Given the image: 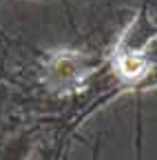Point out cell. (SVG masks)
Here are the masks:
<instances>
[{"label": "cell", "instance_id": "obj_1", "mask_svg": "<svg viewBox=\"0 0 157 160\" xmlns=\"http://www.w3.org/2000/svg\"><path fill=\"white\" fill-rule=\"evenodd\" d=\"M77 73H80V65L71 56H60L58 60L51 62L49 78H51V82H71Z\"/></svg>", "mask_w": 157, "mask_h": 160}, {"label": "cell", "instance_id": "obj_2", "mask_svg": "<svg viewBox=\"0 0 157 160\" xmlns=\"http://www.w3.org/2000/svg\"><path fill=\"white\" fill-rule=\"evenodd\" d=\"M146 60L142 56H137V53H128V56H122L120 58V62H117V69H120V73L128 80L133 78H140L146 73Z\"/></svg>", "mask_w": 157, "mask_h": 160}]
</instances>
